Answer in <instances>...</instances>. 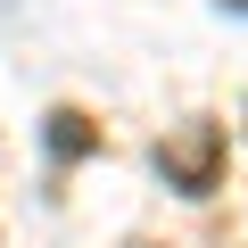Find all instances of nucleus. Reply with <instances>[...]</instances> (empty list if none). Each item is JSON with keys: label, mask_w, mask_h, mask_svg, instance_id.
<instances>
[{"label": "nucleus", "mask_w": 248, "mask_h": 248, "mask_svg": "<svg viewBox=\"0 0 248 248\" xmlns=\"http://www.w3.org/2000/svg\"><path fill=\"white\" fill-rule=\"evenodd\" d=\"M157 166H166V182H182V190H207V182H215V124H199L190 141L157 149Z\"/></svg>", "instance_id": "obj_1"}, {"label": "nucleus", "mask_w": 248, "mask_h": 248, "mask_svg": "<svg viewBox=\"0 0 248 248\" xmlns=\"http://www.w3.org/2000/svg\"><path fill=\"white\" fill-rule=\"evenodd\" d=\"M83 149H99V124L83 108H50V157H83Z\"/></svg>", "instance_id": "obj_2"}, {"label": "nucleus", "mask_w": 248, "mask_h": 248, "mask_svg": "<svg viewBox=\"0 0 248 248\" xmlns=\"http://www.w3.org/2000/svg\"><path fill=\"white\" fill-rule=\"evenodd\" d=\"M124 248H157V240H124Z\"/></svg>", "instance_id": "obj_3"}]
</instances>
